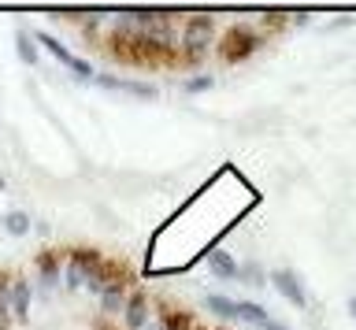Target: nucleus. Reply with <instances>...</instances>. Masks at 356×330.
Returning <instances> with one entry per match:
<instances>
[{"mask_svg":"<svg viewBox=\"0 0 356 330\" xmlns=\"http://www.w3.org/2000/svg\"><path fill=\"white\" fill-rule=\"evenodd\" d=\"M211 38H216V19L208 12H193L182 19V30H178V63H204L208 49H211Z\"/></svg>","mask_w":356,"mask_h":330,"instance_id":"nucleus-1","label":"nucleus"},{"mask_svg":"<svg viewBox=\"0 0 356 330\" xmlns=\"http://www.w3.org/2000/svg\"><path fill=\"white\" fill-rule=\"evenodd\" d=\"M260 45H264L260 30H252V26H230L227 34H222V41H219V56L227 60V63H238V60H249Z\"/></svg>","mask_w":356,"mask_h":330,"instance_id":"nucleus-2","label":"nucleus"},{"mask_svg":"<svg viewBox=\"0 0 356 330\" xmlns=\"http://www.w3.org/2000/svg\"><path fill=\"white\" fill-rule=\"evenodd\" d=\"M33 41H38V45H41V49H49V52H52V56H56V60H60V63H63V67H67V71H71V74H74V79H97V71H93V63H89V60H78V56H74V52H71V49H67V45H63V41H56L52 34H38V38H33Z\"/></svg>","mask_w":356,"mask_h":330,"instance_id":"nucleus-3","label":"nucleus"},{"mask_svg":"<svg viewBox=\"0 0 356 330\" xmlns=\"http://www.w3.org/2000/svg\"><path fill=\"white\" fill-rule=\"evenodd\" d=\"M127 293H130V274L115 267V274H111L108 286L100 290V308H104V315H119L122 304H127Z\"/></svg>","mask_w":356,"mask_h":330,"instance_id":"nucleus-4","label":"nucleus"},{"mask_svg":"<svg viewBox=\"0 0 356 330\" xmlns=\"http://www.w3.org/2000/svg\"><path fill=\"white\" fill-rule=\"evenodd\" d=\"M145 323H149V293L130 290L127 304H122V327H127V330H141Z\"/></svg>","mask_w":356,"mask_h":330,"instance_id":"nucleus-5","label":"nucleus"},{"mask_svg":"<svg viewBox=\"0 0 356 330\" xmlns=\"http://www.w3.org/2000/svg\"><path fill=\"white\" fill-rule=\"evenodd\" d=\"M30 297H33L30 282L22 279V274H15V279H11V319H15V327L30 323Z\"/></svg>","mask_w":356,"mask_h":330,"instance_id":"nucleus-6","label":"nucleus"},{"mask_svg":"<svg viewBox=\"0 0 356 330\" xmlns=\"http://www.w3.org/2000/svg\"><path fill=\"white\" fill-rule=\"evenodd\" d=\"M271 282H275V290L282 293L289 304H297V308H305V304H308L305 286L297 282V274H293V271H271Z\"/></svg>","mask_w":356,"mask_h":330,"instance_id":"nucleus-7","label":"nucleus"},{"mask_svg":"<svg viewBox=\"0 0 356 330\" xmlns=\"http://www.w3.org/2000/svg\"><path fill=\"white\" fill-rule=\"evenodd\" d=\"M38 271H41V286H44V290H52V286L60 282V271H63V260H60V252L44 249L41 256H38Z\"/></svg>","mask_w":356,"mask_h":330,"instance_id":"nucleus-8","label":"nucleus"},{"mask_svg":"<svg viewBox=\"0 0 356 330\" xmlns=\"http://www.w3.org/2000/svg\"><path fill=\"white\" fill-rule=\"evenodd\" d=\"M160 327L163 330H197L193 315L186 308H175V304H160Z\"/></svg>","mask_w":356,"mask_h":330,"instance_id":"nucleus-9","label":"nucleus"},{"mask_svg":"<svg viewBox=\"0 0 356 330\" xmlns=\"http://www.w3.org/2000/svg\"><path fill=\"white\" fill-rule=\"evenodd\" d=\"M11 279L15 274L0 271V330H15V319H11Z\"/></svg>","mask_w":356,"mask_h":330,"instance_id":"nucleus-10","label":"nucleus"},{"mask_svg":"<svg viewBox=\"0 0 356 330\" xmlns=\"http://www.w3.org/2000/svg\"><path fill=\"white\" fill-rule=\"evenodd\" d=\"M208 267L219 274V279H238V260L230 256V252H222V249H211L208 252Z\"/></svg>","mask_w":356,"mask_h":330,"instance_id":"nucleus-11","label":"nucleus"},{"mask_svg":"<svg viewBox=\"0 0 356 330\" xmlns=\"http://www.w3.org/2000/svg\"><path fill=\"white\" fill-rule=\"evenodd\" d=\"M204 304H208V312L219 315V319H234V312H238V301H230V297H222V293H208Z\"/></svg>","mask_w":356,"mask_h":330,"instance_id":"nucleus-12","label":"nucleus"},{"mask_svg":"<svg viewBox=\"0 0 356 330\" xmlns=\"http://www.w3.org/2000/svg\"><path fill=\"white\" fill-rule=\"evenodd\" d=\"M234 319H241V323H256V327H264L271 315H267V312H264V308L256 304V301H238V312H234Z\"/></svg>","mask_w":356,"mask_h":330,"instance_id":"nucleus-13","label":"nucleus"},{"mask_svg":"<svg viewBox=\"0 0 356 330\" xmlns=\"http://www.w3.org/2000/svg\"><path fill=\"white\" fill-rule=\"evenodd\" d=\"M4 226H8V234L26 238V234H30V215L22 212V208H15V212H8V215H4Z\"/></svg>","mask_w":356,"mask_h":330,"instance_id":"nucleus-14","label":"nucleus"},{"mask_svg":"<svg viewBox=\"0 0 356 330\" xmlns=\"http://www.w3.org/2000/svg\"><path fill=\"white\" fill-rule=\"evenodd\" d=\"M15 49H19L22 63H38V41H33L26 30H19V34H15Z\"/></svg>","mask_w":356,"mask_h":330,"instance_id":"nucleus-15","label":"nucleus"},{"mask_svg":"<svg viewBox=\"0 0 356 330\" xmlns=\"http://www.w3.org/2000/svg\"><path fill=\"white\" fill-rule=\"evenodd\" d=\"M211 85H216V82H211V74H197V79L186 82V90L189 93H204V90H211Z\"/></svg>","mask_w":356,"mask_h":330,"instance_id":"nucleus-16","label":"nucleus"},{"mask_svg":"<svg viewBox=\"0 0 356 330\" xmlns=\"http://www.w3.org/2000/svg\"><path fill=\"white\" fill-rule=\"evenodd\" d=\"M260 330H286V327H282V323H278V319H267V323H264Z\"/></svg>","mask_w":356,"mask_h":330,"instance_id":"nucleus-17","label":"nucleus"},{"mask_svg":"<svg viewBox=\"0 0 356 330\" xmlns=\"http://www.w3.org/2000/svg\"><path fill=\"white\" fill-rule=\"evenodd\" d=\"M141 330H163V327H160V319H149V323H145Z\"/></svg>","mask_w":356,"mask_h":330,"instance_id":"nucleus-18","label":"nucleus"},{"mask_svg":"<svg viewBox=\"0 0 356 330\" xmlns=\"http://www.w3.org/2000/svg\"><path fill=\"white\" fill-rule=\"evenodd\" d=\"M349 315L356 319V297H353V301H349Z\"/></svg>","mask_w":356,"mask_h":330,"instance_id":"nucleus-19","label":"nucleus"},{"mask_svg":"<svg viewBox=\"0 0 356 330\" xmlns=\"http://www.w3.org/2000/svg\"><path fill=\"white\" fill-rule=\"evenodd\" d=\"M0 190H4V174H0Z\"/></svg>","mask_w":356,"mask_h":330,"instance_id":"nucleus-20","label":"nucleus"}]
</instances>
